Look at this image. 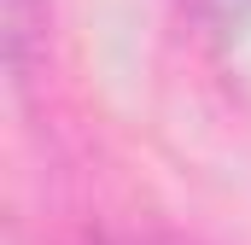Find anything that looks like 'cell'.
<instances>
[{"label": "cell", "mask_w": 251, "mask_h": 245, "mask_svg": "<svg viewBox=\"0 0 251 245\" xmlns=\"http://www.w3.org/2000/svg\"><path fill=\"white\" fill-rule=\"evenodd\" d=\"M100 245H187L181 234H164V228H117V234H105Z\"/></svg>", "instance_id": "obj_1"}, {"label": "cell", "mask_w": 251, "mask_h": 245, "mask_svg": "<svg viewBox=\"0 0 251 245\" xmlns=\"http://www.w3.org/2000/svg\"><path fill=\"white\" fill-rule=\"evenodd\" d=\"M222 6H251V0H222Z\"/></svg>", "instance_id": "obj_2"}]
</instances>
